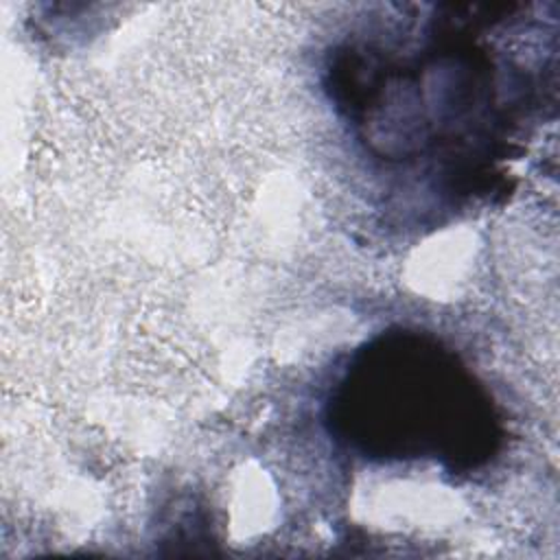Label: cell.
<instances>
[{
  "mask_svg": "<svg viewBox=\"0 0 560 560\" xmlns=\"http://www.w3.org/2000/svg\"><path fill=\"white\" fill-rule=\"evenodd\" d=\"M451 13L411 22L409 37L352 42L328 59L326 90L357 142L378 162L420 164L494 158L512 138L503 116L505 70L470 31L472 18ZM499 155V153H497ZM501 158V155H499Z\"/></svg>",
  "mask_w": 560,
  "mask_h": 560,
  "instance_id": "1",
  "label": "cell"
},
{
  "mask_svg": "<svg viewBox=\"0 0 560 560\" xmlns=\"http://www.w3.org/2000/svg\"><path fill=\"white\" fill-rule=\"evenodd\" d=\"M332 440L372 464L433 462L468 475L501 446L486 385L444 341L394 328L357 348L326 400Z\"/></svg>",
  "mask_w": 560,
  "mask_h": 560,
  "instance_id": "2",
  "label": "cell"
}]
</instances>
